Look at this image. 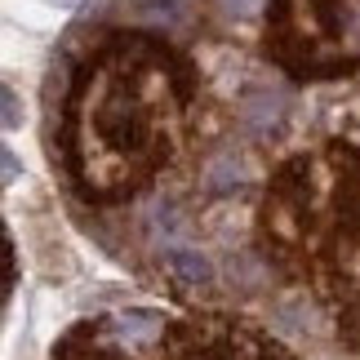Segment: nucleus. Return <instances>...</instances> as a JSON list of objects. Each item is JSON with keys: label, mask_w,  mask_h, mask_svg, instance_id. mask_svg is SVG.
<instances>
[{"label": "nucleus", "mask_w": 360, "mask_h": 360, "mask_svg": "<svg viewBox=\"0 0 360 360\" xmlns=\"http://www.w3.org/2000/svg\"><path fill=\"white\" fill-rule=\"evenodd\" d=\"M49 5H53V9H76L80 0H49Z\"/></svg>", "instance_id": "6e6552de"}, {"label": "nucleus", "mask_w": 360, "mask_h": 360, "mask_svg": "<svg viewBox=\"0 0 360 360\" xmlns=\"http://www.w3.org/2000/svg\"><path fill=\"white\" fill-rule=\"evenodd\" d=\"M245 178V169H240V160H218L214 169H210V178H205V183H210L214 191H231Z\"/></svg>", "instance_id": "20e7f679"}, {"label": "nucleus", "mask_w": 360, "mask_h": 360, "mask_svg": "<svg viewBox=\"0 0 360 360\" xmlns=\"http://www.w3.org/2000/svg\"><path fill=\"white\" fill-rule=\"evenodd\" d=\"M134 18L147 22V27H178L191 22V0H134Z\"/></svg>", "instance_id": "f03ea898"}, {"label": "nucleus", "mask_w": 360, "mask_h": 360, "mask_svg": "<svg viewBox=\"0 0 360 360\" xmlns=\"http://www.w3.org/2000/svg\"><path fill=\"white\" fill-rule=\"evenodd\" d=\"M165 262H169V271H174L183 285H210V281H214V267H210V258H205V254H196V249L169 245V249H165Z\"/></svg>", "instance_id": "7ed1b4c3"}, {"label": "nucleus", "mask_w": 360, "mask_h": 360, "mask_svg": "<svg viewBox=\"0 0 360 360\" xmlns=\"http://www.w3.org/2000/svg\"><path fill=\"white\" fill-rule=\"evenodd\" d=\"M223 9H227V13H236V18H249V13H258V9H262V0H223Z\"/></svg>", "instance_id": "423d86ee"}, {"label": "nucleus", "mask_w": 360, "mask_h": 360, "mask_svg": "<svg viewBox=\"0 0 360 360\" xmlns=\"http://www.w3.org/2000/svg\"><path fill=\"white\" fill-rule=\"evenodd\" d=\"M0 160H5V187L18 178V156H13V147H0Z\"/></svg>", "instance_id": "0eeeda50"}, {"label": "nucleus", "mask_w": 360, "mask_h": 360, "mask_svg": "<svg viewBox=\"0 0 360 360\" xmlns=\"http://www.w3.org/2000/svg\"><path fill=\"white\" fill-rule=\"evenodd\" d=\"M0 98H5V129H18V124H22V107H18V94H13V89H5Z\"/></svg>", "instance_id": "39448f33"}, {"label": "nucleus", "mask_w": 360, "mask_h": 360, "mask_svg": "<svg viewBox=\"0 0 360 360\" xmlns=\"http://www.w3.org/2000/svg\"><path fill=\"white\" fill-rule=\"evenodd\" d=\"M160 329H165V321L156 311H143V307H120L112 321H107V334L116 342H156Z\"/></svg>", "instance_id": "f257e3e1"}]
</instances>
